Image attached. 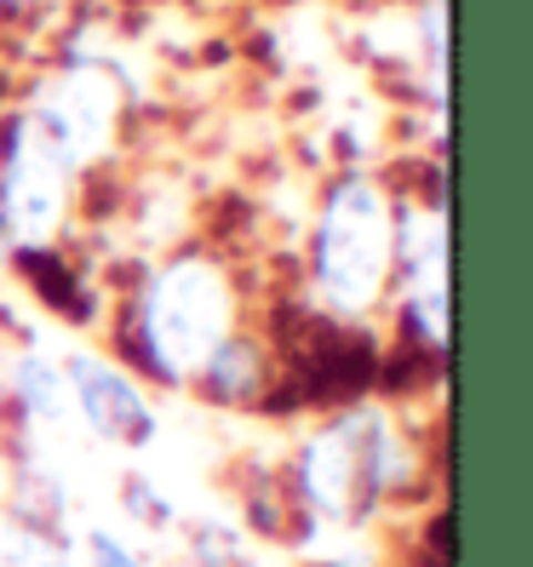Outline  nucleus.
I'll return each instance as SVG.
<instances>
[{
    "label": "nucleus",
    "instance_id": "f257e3e1",
    "mask_svg": "<svg viewBox=\"0 0 533 567\" xmlns=\"http://www.w3.org/2000/svg\"><path fill=\"white\" fill-rule=\"evenodd\" d=\"M242 281L236 264L213 247H178L155 258L150 270L132 281L121 321H115V350L121 367L150 384L189 390L195 367H202L242 321Z\"/></svg>",
    "mask_w": 533,
    "mask_h": 567
},
{
    "label": "nucleus",
    "instance_id": "f03ea898",
    "mask_svg": "<svg viewBox=\"0 0 533 567\" xmlns=\"http://www.w3.org/2000/svg\"><path fill=\"white\" fill-rule=\"evenodd\" d=\"M281 482L310 527L316 522L368 527L385 505H396L419 482V442L390 408L356 402V408H339L332 419H321L293 447V464Z\"/></svg>",
    "mask_w": 533,
    "mask_h": 567
},
{
    "label": "nucleus",
    "instance_id": "7ed1b4c3",
    "mask_svg": "<svg viewBox=\"0 0 533 567\" xmlns=\"http://www.w3.org/2000/svg\"><path fill=\"white\" fill-rule=\"evenodd\" d=\"M390 276H396V189L350 166L321 189L310 218L305 241L310 305L339 327H361L390 305Z\"/></svg>",
    "mask_w": 533,
    "mask_h": 567
},
{
    "label": "nucleus",
    "instance_id": "20e7f679",
    "mask_svg": "<svg viewBox=\"0 0 533 567\" xmlns=\"http://www.w3.org/2000/svg\"><path fill=\"white\" fill-rule=\"evenodd\" d=\"M23 115L52 144L63 173L81 178L121 138V75L98 58H70L63 70L35 81V92L23 97Z\"/></svg>",
    "mask_w": 533,
    "mask_h": 567
},
{
    "label": "nucleus",
    "instance_id": "39448f33",
    "mask_svg": "<svg viewBox=\"0 0 533 567\" xmlns=\"http://www.w3.org/2000/svg\"><path fill=\"white\" fill-rule=\"evenodd\" d=\"M70 173L18 110L0 115V247L7 252H52L70 224Z\"/></svg>",
    "mask_w": 533,
    "mask_h": 567
},
{
    "label": "nucleus",
    "instance_id": "423d86ee",
    "mask_svg": "<svg viewBox=\"0 0 533 567\" xmlns=\"http://www.w3.org/2000/svg\"><path fill=\"white\" fill-rule=\"evenodd\" d=\"M63 384H70V408L81 413V424L98 442L110 447H150L155 442V402L139 373H126L121 361L98 355V350H75L63 355Z\"/></svg>",
    "mask_w": 533,
    "mask_h": 567
},
{
    "label": "nucleus",
    "instance_id": "0eeeda50",
    "mask_svg": "<svg viewBox=\"0 0 533 567\" xmlns=\"http://www.w3.org/2000/svg\"><path fill=\"white\" fill-rule=\"evenodd\" d=\"M276 379H281L276 344L264 339V332H253V327H236L202 367H195L189 390L202 395L207 408H236L242 413V408H264V402H270Z\"/></svg>",
    "mask_w": 533,
    "mask_h": 567
},
{
    "label": "nucleus",
    "instance_id": "6e6552de",
    "mask_svg": "<svg viewBox=\"0 0 533 567\" xmlns=\"http://www.w3.org/2000/svg\"><path fill=\"white\" fill-rule=\"evenodd\" d=\"M7 402L12 413L35 430V424H58L70 413V384H63V361L41 355V350H18L7 367Z\"/></svg>",
    "mask_w": 533,
    "mask_h": 567
},
{
    "label": "nucleus",
    "instance_id": "1a4fd4ad",
    "mask_svg": "<svg viewBox=\"0 0 533 567\" xmlns=\"http://www.w3.org/2000/svg\"><path fill=\"white\" fill-rule=\"evenodd\" d=\"M189 567H247L253 550L229 522H189Z\"/></svg>",
    "mask_w": 533,
    "mask_h": 567
},
{
    "label": "nucleus",
    "instance_id": "9d476101",
    "mask_svg": "<svg viewBox=\"0 0 533 567\" xmlns=\"http://www.w3.org/2000/svg\"><path fill=\"white\" fill-rule=\"evenodd\" d=\"M121 511H126L132 522H144L150 533H166V527L178 522L173 498H166L150 476H121Z\"/></svg>",
    "mask_w": 533,
    "mask_h": 567
},
{
    "label": "nucleus",
    "instance_id": "9b49d317",
    "mask_svg": "<svg viewBox=\"0 0 533 567\" xmlns=\"http://www.w3.org/2000/svg\"><path fill=\"white\" fill-rule=\"evenodd\" d=\"M86 561H92V567H155V561H144L139 550L121 545L115 533H104V527L86 533Z\"/></svg>",
    "mask_w": 533,
    "mask_h": 567
},
{
    "label": "nucleus",
    "instance_id": "f8f14e48",
    "mask_svg": "<svg viewBox=\"0 0 533 567\" xmlns=\"http://www.w3.org/2000/svg\"><path fill=\"white\" fill-rule=\"evenodd\" d=\"M7 482H12V471H7V453H0V493H7Z\"/></svg>",
    "mask_w": 533,
    "mask_h": 567
},
{
    "label": "nucleus",
    "instance_id": "ddd939ff",
    "mask_svg": "<svg viewBox=\"0 0 533 567\" xmlns=\"http://www.w3.org/2000/svg\"><path fill=\"white\" fill-rule=\"evenodd\" d=\"M41 567H63V561H41Z\"/></svg>",
    "mask_w": 533,
    "mask_h": 567
}]
</instances>
